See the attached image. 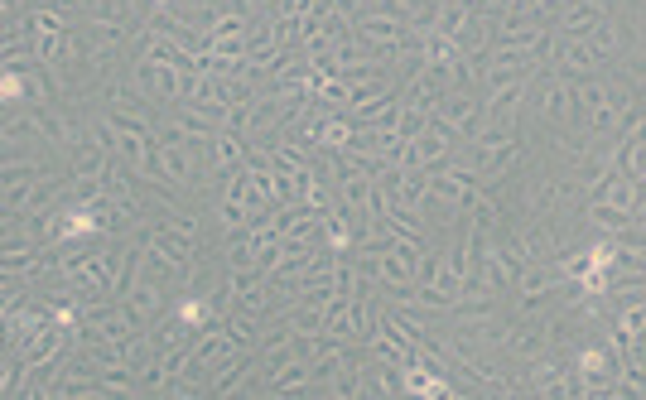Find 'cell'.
<instances>
[{
  "label": "cell",
  "instance_id": "2",
  "mask_svg": "<svg viewBox=\"0 0 646 400\" xmlns=\"http://www.w3.org/2000/svg\"><path fill=\"white\" fill-rule=\"evenodd\" d=\"M111 131H116V155L131 164V169H150V160H155V131H150V121H140V116H126V111H116V116H107Z\"/></svg>",
  "mask_w": 646,
  "mask_h": 400
},
{
  "label": "cell",
  "instance_id": "30",
  "mask_svg": "<svg viewBox=\"0 0 646 400\" xmlns=\"http://www.w3.org/2000/svg\"><path fill=\"white\" fill-rule=\"evenodd\" d=\"M25 184H39V164H20L10 155L5 160V188H25Z\"/></svg>",
  "mask_w": 646,
  "mask_h": 400
},
{
  "label": "cell",
  "instance_id": "11",
  "mask_svg": "<svg viewBox=\"0 0 646 400\" xmlns=\"http://www.w3.org/2000/svg\"><path fill=\"white\" fill-rule=\"evenodd\" d=\"M555 63H560L565 73H574V78H584V73H598V68H603V54L593 49L589 39H560V44H555Z\"/></svg>",
  "mask_w": 646,
  "mask_h": 400
},
{
  "label": "cell",
  "instance_id": "19",
  "mask_svg": "<svg viewBox=\"0 0 646 400\" xmlns=\"http://www.w3.org/2000/svg\"><path fill=\"white\" fill-rule=\"evenodd\" d=\"M58 347H63V333H58V323H54V328H39V333H34V343H29L20 357H25L29 372H39V367H49V362L58 357Z\"/></svg>",
  "mask_w": 646,
  "mask_h": 400
},
{
  "label": "cell",
  "instance_id": "29",
  "mask_svg": "<svg viewBox=\"0 0 646 400\" xmlns=\"http://www.w3.org/2000/svg\"><path fill=\"white\" fill-rule=\"evenodd\" d=\"M29 25H34V34H68V25H63V15H58L54 5H34L29 10Z\"/></svg>",
  "mask_w": 646,
  "mask_h": 400
},
{
  "label": "cell",
  "instance_id": "14",
  "mask_svg": "<svg viewBox=\"0 0 646 400\" xmlns=\"http://www.w3.org/2000/svg\"><path fill=\"white\" fill-rule=\"evenodd\" d=\"M613 169H618V174H627V179H637V184H646V126H642V131H632L618 145V160H613Z\"/></svg>",
  "mask_w": 646,
  "mask_h": 400
},
{
  "label": "cell",
  "instance_id": "24",
  "mask_svg": "<svg viewBox=\"0 0 646 400\" xmlns=\"http://www.w3.org/2000/svg\"><path fill=\"white\" fill-rule=\"evenodd\" d=\"M516 160H521V140H507L502 150H492L483 160V169H478V179H502L507 169H516Z\"/></svg>",
  "mask_w": 646,
  "mask_h": 400
},
{
  "label": "cell",
  "instance_id": "13",
  "mask_svg": "<svg viewBox=\"0 0 646 400\" xmlns=\"http://www.w3.org/2000/svg\"><path fill=\"white\" fill-rule=\"evenodd\" d=\"M242 347H237V338L227 333V328H208L203 338H198V347H193V362H203V367H213V362H232Z\"/></svg>",
  "mask_w": 646,
  "mask_h": 400
},
{
  "label": "cell",
  "instance_id": "18",
  "mask_svg": "<svg viewBox=\"0 0 646 400\" xmlns=\"http://www.w3.org/2000/svg\"><path fill=\"white\" fill-rule=\"evenodd\" d=\"M256 362H261V357H232V362H227V372H222V367L213 372L208 391H213V396H232V391H242V381L256 372Z\"/></svg>",
  "mask_w": 646,
  "mask_h": 400
},
{
  "label": "cell",
  "instance_id": "3",
  "mask_svg": "<svg viewBox=\"0 0 646 400\" xmlns=\"http://www.w3.org/2000/svg\"><path fill=\"white\" fill-rule=\"evenodd\" d=\"M449 155H454V135L444 131L439 121H430L415 140H405L401 164L405 169H425V174H434V169H444V164H449Z\"/></svg>",
  "mask_w": 646,
  "mask_h": 400
},
{
  "label": "cell",
  "instance_id": "25",
  "mask_svg": "<svg viewBox=\"0 0 646 400\" xmlns=\"http://www.w3.org/2000/svg\"><path fill=\"white\" fill-rule=\"evenodd\" d=\"M68 54H73V39H68V34H39V39H34V58H39L44 68L63 63Z\"/></svg>",
  "mask_w": 646,
  "mask_h": 400
},
{
  "label": "cell",
  "instance_id": "27",
  "mask_svg": "<svg viewBox=\"0 0 646 400\" xmlns=\"http://www.w3.org/2000/svg\"><path fill=\"white\" fill-rule=\"evenodd\" d=\"M323 232H328V246H333V251L352 246V217H348V208H343V213H323Z\"/></svg>",
  "mask_w": 646,
  "mask_h": 400
},
{
  "label": "cell",
  "instance_id": "35",
  "mask_svg": "<svg viewBox=\"0 0 646 400\" xmlns=\"http://www.w3.org/2000/svg\"><path fill=\"white\" fill-rule=\"evenodd\" d=\"M632 222H642V227H646V184H642V198H637V208H632Z\"/></svg>",
  "mask_w": 646,
  "mask_h": 400
},
{
  "label": "cell",
  "instance_id": "28",
  "mask_svg": "<svg viewBox=\"0 0 646 400\" xmlns=\"http://www.w3.org/2000/svg\"><path fill=\"white\" fill-rule=\"evenodd\" d=\"M468 213H473V227H478V232H497V222H502V208H497L487 193L473 198V208H468Z\"/></svg>",
  "mask_w": 646,
  "mask_h": 400
},
{
  "label": "cell",
  "instance_id": "37",
  "mask_svg": "<svg viewBox=\"0 0 646 400\" xmlns=\"http://www.w3.org/2000/svg\"><path fill=\"white\" fill-rule=\"evenodd\" d=\"M642 107H646V92H642Z\"/></svg>",
  "mask_w": 646,
  "mask_h": 400
},
{
  "label": "cell",
  "instance_id": "20",
  "mask_svg": "<svg viewBox=\"0 0 646 400\" xmlns=\"http://www.w3.org/2000/svg\"><path fill=\"white\" fill-rule=\"evenodd\" d=\"M232 338H237V347H256L261 343V314L256 309H246V304H232V314H227V323H222Z\"/></svg>",
  "mask_w": 646,
  "mask_h": 400
},
{
  "label": "cell",
  "instance_id": "23",
  "mask_svg": "<svg viewBox=\"0 0 646 400\" xmlns=\"http://www.w3.org/2000/svg\"><path fill=\"white\" fill-rule=\"evenodd\" d=\"M208 145H213V164L222 169V174H232V169H237V160L246 155V150H242V135L227 131V126H222V131H217Z\"/></svg>",
  "mask_w": 646,
  "mask_h": 400
},
{
  "label": "cell",
  "instance_id": "1",
  "mask_svg": "<svg viewBox=\"0 0 646 400\" xmlns=\"http://www.w3.org/2000/svg\"><path fill=\"white\" fill-rule=\"evenodd\" d=\"M116 280H121V266L111 261L107 251H97V256H78V261H68V270H63L68 294H78V299H87V304L107 299V294L116 290Z\"/></svg>",
  "mask_w": 646,
  "mask_h": 400
},
{
  "label": "cell",
  "instance_id": "31",
  "mask_svg": "<svg viewBox=\"0 0 646 400\" xmlns=\"http://www.w3.org/2000/svg\"><path fill=\"white\" fill-rule=\"evenodd\" d=\"M87 10H92V25H121L126 20V5L121 0H92Z\"/></svg>",
  "mask_w": 646,
  "mask_h": 400
},
{
  "label": "cell",
  "instance_id": "10",
  "mask_svg": "<svg viewBox=\"0 0 646 400\" xmlns=\"http://www.w3.org/2000/svg\"><path fill=\"white\" fill-rule=\"evenodd\" d=\"M121 314H126V323H131V333H145L150 323L160 319V290H155V285H131Z\"/></svg>",
  "mask_w": 646,
  "mask_h": 400
},
{
  "label": "cell",
  "instance_id": "8",
  "mask_svg": "<svg viewBox=\"0 0 646 400\" xmlns=\"http://www.w3.org/2000/svg\"><path fill=\"white\" fill-rule=\"evenodd\" d=\"M145 246H150V256H155V261H164L169 270L193 275V241L189 237H179V232H169V227H155Z\"/></svg>",
  "mask_w": 646,
  "mask_h": 400
},
{
  "label": "cell",
  "instance_id": "4",
  "mask_svg": "<svg viewBox=\"0 0 646 400\" xmlns=\"http://www.w3.org/2000/svg\"><path fill=\"white\" fill-rule=\"evenodd\" d=\"M536 111L545 121H569L579 111V97L565 82V73H536Z\"/></svg>",
  "mask_w": 646,
  "mask_h": 400
},
{
  "label": "cell",
  "instance_id": "16",
  "mask_svg": "<svg viewBox=\"0 0 646 400\" xmlns=\"http://www.w3.org/2000/svg\"><path fill=\"white\" fill-rule=\"evenodd\" d=\"M603 20H608V15H603L598 5L579 0V5H569L565 15H560V34H565V39H584V34H589L593 25H603Z\"/></svg>",
  "mask_w": 646,
  "mask_h": 400
},
{
  "label": "cell",
  "instance_id": "9",
  "mask_svg": "<svg viewBox=\"0 0 646 400\" xmlns=\"http://www.w3.org/2000/svg\"><path fill=\"white\" fill-rule=\"evenodd\" d=\"M531 97V78H512V82H497L492 92H487V121H512L521 102Z\"/></svg>",
  "mask_w": 646,
  "mask_h": 400
},
{
  "label": "cell",
  "instance_id": "32",
  "mask_svg": "<svg viewBox=\"0 0 646 400\" xmlns=\"http://www.w3.org/2000/svg\"><path fill=\"white\" fill-rule=\"evenodd\" d=\"M174 314H179V319L189 323V328H198V323H208V319H213V309H208L203 299H179V309H174Z\"/></svg>",
  "mask_w": 646,
  "mask_h": 400
},
{
  "label": "cell",
  "instance_id": "21",
  "mask_svg": "<svg viewBox=\"0 0 646 400\" xmlns=\"http://www.w3.org/2000/svg\"><path fill=\"white\" fill-rule=\"evenodd\" d=\"M309 381H314L309 362H285L280 372H270V391L275 396H299V391H309Z\"/></svg>",
  "mask_w": 646,
  "mask_h": 400
},
{
  "label": "cell",
  "instance_id": "38",
  "mask_svg": "<svg viewBox=\"0 0 646 400\" xmlns=\"http://www.w3.org/2000/svg\"><path fill=\"white\" fill-rule=\"evenodd\" d=\"M468 5H473V0H468Z\"/></svg>",
  "mask_w": 646,
  "mask_h": 400
},
{
  "label": "cell",
  "instance_id": "5",
  "mask_svg": "<svg viewBox=\"0 0 646 400\" xmlns=\"http://www.w3.org/2000/svg\"><path fill=\"white\" fill-rule=\"evenodd\" d=\"M140 78L150 82V92L164 97V102H179V97L189 102L198 73H184V68H174V63H155V58H145V63H140Z\"/></svg>",
  "mask_w": 646,
  "mask_h": 400
},
{
  "label": "cell",
  "instance_id": "26",
  "mask_svg": "<svg viewBox=\"0 0 646 400\" xmlns=\"http://www.w3.org/2000/svg\"><path fill=\"white\" fill-rule=\"evenodd\" d=\"M589 222L598 227V232H622V227L632 222V213H622V208L603 203V198H589Z\"/></svg>",
  "mask_w": 646,
  "mask_h": 400
},
{
  "label": "cell",
  "instance_id": "22",
  "mask_svg": "<svg viewBox=\"0 0 646 400\" xmlns=\"http://www.w3.org/2000/svg\"><path fill=\"white\" fill-rule=\"evenodd\" d=\"M29 121H34V131L44 135L49 145H58V150L73 140V126H68V121H63L54 107H29Z\"/></svg>",
  "mask_w": 646,
  "mask_h": 400
},
{
  "label": "cell",
  "instance_id": "17",
  "mask_svg": "<svg viewBox=\"0 0 646 400\" xmlns=\"http://www.w3.org/2000/svg\"><path fill=\"white\" fill-rule=\"evenodd\" d=\"M574 97H579V111H584V116H589V111H603V107H627V102H622V97L613 92V87H603V82L589 78V73L579 78V87H574Z\"/></svg>",
  "mask_w": 646,
  "mask_h": 400
},
{
  "label": "cell",
  "instance_id": "15",
  "mask_svg": "<svg viewBox=\"0 0 646 400\" xmlns=\"http://www.w3.org/2000/svg\"><path fill=\"white\" fill-rule=\"evenodd\" d=\"M502 347H512L516 357H540L545 347H550V333H545V323H516V328H507V343Z\"/></svg>",
  "mask_w": 646,
  "mask_h": 400
},
{
  "label": "cell",
  "instance_id": "34",
  "mask_svg": "<svg viewBox=\"0 0 646 400\" xmlns=\"http://www.w3.org/2000/svg\"><path fill=\"white\" fill-rule=\"evenodd\" d=\"M560 193H565V184H540L536 198H531V213H545V208H555V203H560Z\"/></svg>",
  "mask_w": 646,
  "mask_h": 400
},
{
  "label": "cell",
  "instance_id": "33",
  "mask_svg": "<svg viewBox=\"0 0 646 400\" xmlns=\"http://www.w3.org/2000/svg\"><path fill=\"white\" fill-rule=\"evenodd\" d=\"M314 15V0H275V20H304Z\"/></svg>",
  "mask_w": 646,
  "mask_h": 400
},
{
  "label": "cell",
  "instance_id": "36",
  "mask_svg": "<svg viewBox=\"0 0 646 400\" xmlns=\"http://www.w3.org/2000/svg\"><path fill=\"white\" fill-rule=\"evenodd\" d=\"M150 5H155V10H164V5H174V0H150Z\"/></svg>",
  "mask_w": 646,
  "mask_h": 400
},
{
  "label": "cell",
  "instance_id": "7",
  "mask_svg": "<svg viewBox=\"0 0 646 400\" xmlns=\"http://www.w3.org/2000/svg\"><path fill=\"white\" fill-rule=\"evenodd\" d=\"M478 116H483V107H478L473 97H463V92H449V97L434 107V121L449 135H478Z\"/></svg>",
  "mask_w": 646,
  "mask_h": 400
},
{
  "label": "cell",
  "instance_id": "12",
  "mask_svg": "<svg viewBox=\"0 0 646 400\" xmlns=\"http://www.w3.org/2000/svg\"><path fill=\"white\" fill-rule=\"evenodd\" d=\"M145 174H150V179H160V184H184V179L193 174V164H189V145H160Z\"/></svg>",
  "mask_w": 646,
  "mask_h": 400
},
{
  "label": "cell",
  "instance_id": "6",
  "mask_svg": "<svg viewBox=\"0 0 646 400\" xmlns=\"http://www.w3.org/2000/svg\"><path fill=\"white\" fill-rule=\"evenodd\" d=\"M338 203H343L348 213H372V217H381V208H386L377 179H372V174H362V169H352V174L338 179Z\"/></svg>",
  "mask_w": 646,
  "mask_h": 400
}]
</instances>
